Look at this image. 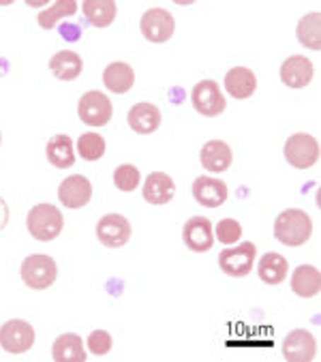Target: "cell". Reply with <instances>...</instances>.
<instances>
[{
	"instance_id": "cell-1",
	"label": "cell",
	"mask_w": 321,
	"mask_h": 362,
	"mask_svg": "<svg viewBox=\"0 0 321 362\" xmlns=\"http://www.w3.org/2000/svg\"><path fill=\"white\" fill-rule=\"evenodd\" d=\"M313 236L310 216L300 208L283 210L274 221V238L287 247H302Z\"/></svg>"
},
{
	"instance_id": "cell-2",
	"label": "cell",
	"mask_w": 321,
	"mask_h": 362,
	"mask_svg": "<svg viewBox=\"0 0 321 362\" xmlns=\"http://www.w3.org/2000/svg\"><path fill=\"white\" fill-rule=\"evenodd\" d=\"M26 226L33 238L39 243H52L62 232V212L54 204H37L26 216Z\"/></svg>"
},
{
	"instance_id": "cell-3",
	"label": "cell",
	"mask_w": 321,
	"mask_h": 362,
	"mask_svg": "<svg viewBox=\"0 0 321 362\" xmlns=\"http://www.w3.org/2000/svg\"><path fill=\"white\" fill-rule=\"evenodd\" d=\"M285 159L296 170H308L319 161V141L310 133H293L285 141Z\"/></svg>"
},
{
	"instance_id": "cell-4",
	"label": "cell",
	"mask_w": 321,
	"mask_h": 362,
	"mask_svg": "<svg viewBox=\"0 0 321 362\" xmlns=\"http://www.w3.org/2000/svg\"><path fill=\"white\" fill-rule=\"evenodd\" d=\"M58 276L56 262L49 255H28L22 262V279L30 289H47Z\"/></svg>"
},
{
	"instance_id": "cell-5",
	"label": "cell",
	"mask_w": 321,
	"mask_h": 362,
	"mask_svg": "<svg viewBox=\"0 0 321 362\" xmlns=\"http://www.w3.org/2000/svg\"><path fill=\"white\" fill-rule=\"evenodd\" d=\"M255 257H257V247L253 243H243L240 247H229L221 251L218 266L225 274L240 279L247 276L255 268Z\"/></svg>"
},
{
	"instance_id": "cell-6",
	"label": "cell",
	"mask_w": 321,
	"mask_h": 362,
	"mask_svg": "<svg viewBox=\"0 0 321 362\" xmlns=\"http://www.w3.org/2000/svg\"><path fill=\"white\" fill-rule=\"evenodd\" d=\"M139 30L150 43H165L174 37L176 20L168 9H148L139 20Z\"/></svg>"
},
{
	"instance_id": "cell-7",
	"label": "cell",
	"mask_w": 321,
	"mask_h": 362,
	"mask_svg": "<svg viewBox=\"0 0 321 362\" xmlns=\"http://www.w3.org/2000/svg\"><path fill=\"white\" fill-rule=\"evenodd\" d=\"M77 114H79V120L88 127H105L112 120L114 107H112V101L103 93L91 90L79 99Z\"/></svg>"
},
{
	"instance_id": "cell-8",
	"label": "cell",
	"mask_w": 321,
	"mask_h": 362,
	"mask_svg": "<svg viewBox=\"0 0 321 362\" xmlns=\"http://www.w3.org/2000/svg\"><path fill=\"white\" fill-rule=\"evenodd\" d=\"M191 103L197 114L208 118L223 114L227 107V99L223 97V90L214 80H202L199 84H195V88L191 90Z\"/></svg>"
},
{
	"instance_id": "cell-9",
	"label": "cell",
	"mask_w": 321,
	"mask_h": 362,
	"mask_svg": "<svg viewBox=\"0 0 321 362\" xmlns=\"http://www.w3.org/2000/svg\"><path fill=\"white\" fill-rule=\"evenodd\" d=\"M35 328L24 320H9L0 326V347L7 354H26L35 345Z\"/></svg>"
},
{
	"instance_id": "cell-10",
	"label": "cell",
	"mask_w": 321,
	"mask_h": 362,
	"mask_svg": "<svg viewBox=\"0 0 321 362\" xmlns=\"http://www.w3.org/2000/svg\"><path fill=\"white\" fill-rule=\"evenodd\" d=\"M97 238L101 245L110 249H120L129 243L131 238V223L122 214H105L103 219L97 223Z\"/></svg>"
},
{
	"instance_id": "cell-11",
	"label": "cell",
	"mask_w": 321,
	"mask_h": 362,
	"mask_svg": "<svg viewBox=\"0 0 321 362\" xmlns=\"http://www.w3.org/2000/svg\"><path fill=\"white\" fill-rule=\"evenodd\" d=\"M185 245L195 253H206L214 245V226L208 216H191L182 228Z\"/></svg>"
},
{
	"instance_id": "cell-12",
	"label": "cell",
	"mask_w": 321,
	"mask_h": 362,
	"mask_svg": "<svg viewBox=\"0 0 321 362\" xmlns=\"http://www.w3.org/2000/svg\"><path fill=\"white\" fill-rule=\"evenodd\" d=\"M317 356V341L308 330H291L283 341V358L287 362H313Z\"/></svg>"
},
{
	"instance_id": "cell-13",
	"label": "cell",
	"mask_w": 321,
	"mask_h": 362,
	"mask_svg": "<svg viewBox=\"0 0 321 362\" xmlns=\"http://www.w3.org/2000/svg\"><path fill=\"white\" fill-rule=\"evenodd\" d=\"M93 197V185L86 176H69L58 187V199L66 208H84Z\"/></svg>"
},
{
	"instance_id": "cell-14",
	"label": "cell",
	"mask_w": 321,
	"mask_h": 362,
	"mask_svg": "<svg viewBox=\"0 0 321 362\" xmlns=\"http://www.w3.org/2000/svg\"><path fill=\"white\" fill-rule=\"evenodd\" d=\"M281 82L287 88H304L313 82V62L306 56H289L281 64Z\"/></svg>"
},
{
	"instance_id": "cell-15",
	"label": "cell",
	"mask_w": 321,
	"mask_h": 362,
	"mask_svg": "<svg viewBox=\"0 0 321 362\" xmlns=\"http://www.w3.org/2000/svg\"><path fill=\"white\" fill-rule=\"evenodd\" d=\"M227 185L218 178H210V176H199L193 182V197L197 199V204L206 206V208H218L227 202Z\"/></svg>"
},
{
	"instance_id": "cell-16",
	"label": "cell",
	"mask_w": 321,
	"mask_h": 362,
	"mask_svg": "<svg viewBox=\"0 0 321 362\" xmlns=\"http://www.w3.org/2000/svg\"><path fill=\"white\" fill-rule=\"evenodd\" d=\"M225 90L233 99H249L257 90V78L247 66H233L225 76Z\"/></svg>"
},
{
	"instance_id": "cell-17",
	"label": "cell",
	"mask_w": 321,
	"mask_h": 362,
	"mask_svg": "<svg viewBox=\"0 0 321 362\" xmlns=\"http://www.w3.org/2000/svg\"><path fill=\"white\" fill-rule=\"evenodd\" d=\"M231 159H233L231 148L227 146V144H225L223 139H210V141H206V144H204V148H202V153H199L202 165H204L208 172H212V174H223V172H227L229 165H231Z\"/></svg>"
},
{
	"instance_id": "cell-18",
	"label": "cell",
	"mask_w": 321,
	"mask_h": 362,
	"mask_svg": "<svg viewBox=\"0 0 321 362\" xmlns=\"http://www.w3.org/2000/svg\"><path fill=\"white\" fill-rule=\"evenodd\" d=\"M174 193H176V182L165 172H152L144 182V199L148 204H156V206L168 204L174 199Z\"/></svg>"
},
{
	"instance_id": "cell-19",
	"label": "cell",
	"mask_w": 321,
	"mask_h": 362,
	"mask_svg": "<svg viewBox=\"0 0 321 362\" xmlns=\"http://www.w3.org/2000/svg\"><path fill=\"white\" fill-rule=\"evenodd\" d=\"M129 127L139 135H150L160 127V110L152 103H137L127 114Z\"/></svg>"
},
{
	"instance_id": "cell-20",
	"label": "cell",
	"mask_w": 321,
	"mask_h": 362,
	"mask_svg": "<svg viewBox=\"0 0 321 362\" xmlns=\"http://www.w3.org/2000/svg\"><path fill=\"white\" fill-rule=\"evenodd\" d=\"M291 289H293V294L300 298L317 296L321 292V272L310 264L298 266L291 274Z\"/></svg>"
},
{
	"instance_id": "cell-21",
	"label": "cell",
	"mask_w": 321,
	"mask_h": 362,
	"mask_svg": "<svg viewBox=\"0 0 321 362\" xmlns=\"http://www.w3.org/2000/svg\"><path fill=\"white\" fill-rule=\"evenodd\" d=\"M52 358L56 362H84L86 349H84L82 337L75 332L60 334L52 345Z\"/></svg>"
},
{
	"instance_id": "cell-22",
	"label": "cell",
	"mask_w": 321,
	"mask_h": 362,
	"mask_svg": "<svg viewBox=\"0 0 321 362\" xmlns=\"http://www.w3.org/2000/svg\"><path fill=\"white\" fill-rule=\"evenodd\" d=\"M49 69L52 74L62 80V82H73L79 78V74H82L84 69V62L82 58H79V54L71 52V49H60L52 56L49 60Z\"/></svg>"
},
{
	"instance_id": "cell-23",
	"label": "cell",
	"mask_w": 321,
	"mask_h": 362,
	"mask_svg": "<svg viewBox=\"0 0 321 362\" xmlns=\"http://www.w3.org/2000/svg\"><path fill=\"white\" fill-rule=\"evenodd\" d=\"M103 84L114 95H124L135 84V71L127 62H110L103 71Z\"/></svg>"
},
{
	"instance_id": "cell-24",
	"label": "cell",
	"mask_w": 321,
	"mask_h": 362,
	"mask_svg": "<svg viewBox=\"0 0 321 362\" xmlns=\"http://www.w3.org/2000/svg\"><path fill=\"white\" fill-rule=\"evenodd\" d=\"M45 155H47V161L56 165L58 170H66L75 165V148L69 135H54L47 141Z\"/></svg>"
},
{
	"instance_id": "cell-25",
	"label": "cell",
	"mask_w": 321,
	"mask_h": 362,
	"mask_svg": "<svg viewBox=\"0 0 321 362\" xmlns=\"http://www.w3.org/2000/svg\"><path fill=\"white\" fill-rule=\"evenodd\" d=\"M289 264L281 253H266L257 262V274L268 285H281L287 279Z\"/></svg>"
},
{
	"instance_id": "cell-26",
	"label": "cell",
	"mask_w": 321,
	"mask_h": 362,
	"mask_svg": "<svg viewBox=\"0 0 321 362\" xmlns=\"http://www.w3.org/2000/svg\"><path fill=\"white\" fill-rule=\"evenodd\" d=\"M116 3L114 0H86L84 16L95 28H107L116 20Z\"/></svg>"
},
{
	"instance_id": "cell-27",
	"label": "cell",
	"mask_w": 321,
	"mask_h": 362,
	"mask_svg": "<svg viewBox=\"0 0 321 362\" xmlns=\"http://www.w3.org/2000/svg\"><path fill=\"white\" fill-rule=\"evenodd\" d=\"M296 35H298V41L308 47V49H321V13L319 11H313V13H306L300 22H298V28H296Z\"/></svg>"
},
{
	"instance_id": "cell-28",
	"label": "cell",
	"mask_w": 321,
	"mask_h": 362,
	"mask_svg": "<svg viewBox=\"0 0 321 362\" xmlns=\"http://www.w3.org/2000/svg\"><path fill=\"white\" fill-rule=\"evenodd\" d=\"M75 13H77V3H75V0H58V3H54L52 7H47V9H43V11L39 13L37 22H39L41 28L52 30L60 18L75 16Z\"/></svg>"
},
{
	"instance_id": "cell-29",
	"label": "cell",
	"mask_w": 321,
	"mask_h": 362,
	"mask_svg": "<svg viewBox=\"0 0 321 362\" xmlns=\"http://www.w3.org/2000/svg\"><path fill=\"white\" fill-rule=\"evenodd\" d=\"M77 153L86 161H99L105 155V139L99 133H84L77 139Z\"/></svg>"
},
{
	"instance_id": "cell-30",
	"label": "cell",
	"mask_w": 321,
	"mask_h": 362,
	"mask_svg": "<svg viewBox=\"0 0 321 362\" xmlns=\"http://www.w3.org/2000/svg\"><path fill=\"white\" fill-rule=\"evenodd\" d=\"M141 176H139V170L131 163H124V165H118L116 172H114V185L124 191V193H131L137 189Z\"/></svg>"
},
{
	"instance_id": "cell-31",
	"label": "cell",
	"mask_w": 321,
	"mask_h": 362,
	"mask_svg": "<svg viewBox=\"0 0 321 362\" xmlns=\"http://www.w3.org/2000/svg\"><path fill=\"white\" fill-rule=\"evenodd\" d=\"M214 236L223 243V245H233L243 236V228L235 219H221L214 228Z\"/></svg>"
},
{
	"instance_id": "cell-32",
	"label": "cell",
	"mask_w": 321,
	"mask_h": 362,
	"mask_svg": "<svg viewBox=\"0 0 321 362\" xmlns=\"http://www.w3.org/2000/svg\"><path fill=\"white\" fill-rule=\"evenodd\" d=\"M91 354L95 356H107L112 351V334L107 330H93L86 341Z\"/></svg>"
},
{
	"instance_id": "cell-33",
	"label": "cell",
	"mask_w": 321,
	"mask_h": 362,
	"mask_svg": "<svg viewBox=\"0 0 321 362\" xmlns=\"http://www.w3.org/2000/svg\"><path fill=\"white\" fill-rule=\"evenodd\" d=\"M9 223V206L5 199H0V230H5Z\"/></svg>"
},
{
	"instance_id": "cell-34",
	"label": "cell",
	"mask_w": 321,
	"mask_h": 362,
	"mask_svg": "<svg viewBox=\"0 0 321 362\" xmlns=\"http://www.w3.org/2000/svg\"><path fill=\"white\" fill-rule=\"evenodd\" d=\"M0 141H3V135H0Z\"/></svg>"
}]
</instances>
